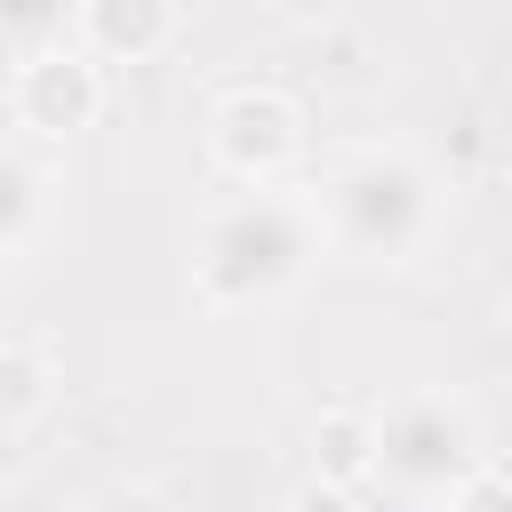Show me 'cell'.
Returning a JSON list of instances; mask_svg holds the SVG:
<instances>
[{
	"label": "cell",
	"mask_w": 512,
	"mask_h": 512,
	"mask_svg": "<svg viewBox=\"0 0 512 512\" xmlns=\"http://www.w3.org/2000/svg\"><path fill=\"white\" fill-rule=\"evenodd\" d=\"M8 112L24 136L40 144H72L104 120V64L72 40H48L32 56H16V80H8Z\"/></svg>",
	"instance_id": "5b68a950"
},
{
	"label": "cell",
	"mask_w": 512,
	"mask_h": 512,
	"mask_svg": "<svg viewBox=\"0 0 512 512\" xmlns=\"http://www.w3.org/2000/svg\"><path fill=\"white\" fill-rule=\"evenodd\" d=\"M272 8H288V16H336L344 0H272Z\"/></svg>",
	"instance_id": "4fadbf2b"
},
{
	"label": "cell",
	"mask_w": 512,
	"mask_h": 512,
	"mask_svg": "<svg viewBox=\"0 0 512 512\" xmlns=\"http://www.w3.org/2000/svg\"><path fill=\"white\" fill-rule=\"evenodd\" d=\"M440 496H448V512H512V480H504V464H496L488 448H480Z\"/></svg>",
	"instance_id": "8fae6325"
},
{
	"label": "cell",
	"mask_w": 512,
	"mask_h": 512,
	"mask_svg": "<svg viewBox=\"0 0 512 512\" xmlns=\"http://www.w3.org/2000/svg\"><path fill=\"white\" fill-rule=\"evenodd\" d=\"M72 512H176L160 488H144V480H112V488H88Z\"/></svg>",
	"instance_id": "7c38bea8"
},
{
	"label": "cell",
	"mask_w": 512,
	"mask_h": 512,
	"mask_svg": "<svg viewBox=\"0 0 512 512\" xmlns=\"http://www.w3.org/2000/svg\"><path fill=\"white\" fill-rule=\"evenodd\" d=\"M0 40L16 56L48 48V40H72V0H0Z\"/></svg>",
	"instance_id": "30bf717a"
},
{
	"label": "cell",
	"mask_w": 512,
	"mask_h": 512,
	"mask_svg": "<svg viewBox=\"0 0 512 512\" xmlns=\"http://www.w3.org/2000/svg\"><path fill=\"white\" fill-rule=\"evenodd\" d=\"M56 384H64V360L48 336H0V432L40 424Z\"/></svg>",
	"instance_id": "52a82bcc"
},
{
	"label": "cell",
	"mask_w": 512,
	"mask_h": 512,
	"mask_svg": "<svg viewBox=\"0 0 512 512\" xmlns=\"http://www.w3.org/2000/svg\"><path fill=\"white\" fill-rule=\"evenodd\" d=\"M376 432V456H368V480L400 488V496H440L472 456H480V424L456 392H400L368 416Z\"/></svg>",
	"instance_id": "3957f363"
},
{
	"label": "cell",
	"mask_w": 512,
	"mask_h": 512,
	"mask_svg": "<svg viewBox=\"0 0 512 512\" xmlns=\"http://www.w3.org/2000/svg\"><path fill=\"white\" fill-rule=\"evenodd\" d=\"M184 32V0H72V48L96 64H152Z\"/></svg>",
	"instance_id": "8992f818"
},
{
	"label": "cell",
	"mask_w": 512,
	"mask_h": 512,
	"mask_svg": "<svg viewBox=\"0 0 512 512\" xmlns=\"http://www.w3.org/2000/svg\"><path fill=\"white\" fill-rule=\"evenodd\" d=\"M320 224H312V200L304 192H280V184H248L232 200H216L192 232V296L208 312H248V304H272L288 288L312 280L320 264Z\"/></svg>",
	"instance_id": "6da1fadb"
},
{
	"label": "cell",
	"mask_w": 512,
	"mask_h": 512,
	"mask_svg": "<svg viewBox=\"0 0 512 512\" xmlns=\"http://www.w3.org/2000/svg\"><path fill=\"white\" fill-rule=\"evenodd\" d=\"M200 144H208V168L232 176V184H288L312 152V120L288 88H264V80H240L208 104L200 120Z\"/></svg>",
	"instance_id": "277c9868"
},
{
	"label": "cell",
	"mask_w": 512,
	"mask_h": 512,
	"mask_svg": "<svg viewBox=\"0 0 512 512\" xmlns=\"http://www.w3.org/2000/svg\"><path fill=\"white\" fill-rule=\"evenodd\" d=\"M368 456H376L368 408H328V416L312 424V472H320V488H352V480H368Z\"/></svg>",
	"instance_id": "ba28073f"
},
{
	"label": "cell",
	"mask_w": 512,
	"mask_h": 512,
	"mask_svg": "<svg viewBox=\"0 0 512 512\" xmlns=\"http://www.w3.org/2000/svg\"><path fill=\"white\" fill-rule=\"evenodd\" d=\"M312 224L328 256L352 264H408L424 256V240L440 232V176L424 152L408 144H360L344 152L320 192H312Z\"/></svg>",
	"instance_id": "7a4b0ae2"
},
{
	"label": "cell",
	"mask_w": 512,
	"mask_h": 512,
	"mask_svg": "<svg viewBox=\"0 0 512 512\" xmlns=\"http://www.w3.org/2000/svg\"><path fill=\"white\" fill-rule=\"evenodd\" d=\"M40 216H48V168L0 144V256H16L40 232Z\"/></svg>",
	"instance_id": "9c48e42d"
}]
</instances>
